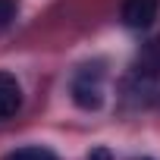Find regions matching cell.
I'll return each mask as SVG.
<instances>
[{
  "label": "cell",
  "mask_w": 160,
  "mask_h": 160,
  "mask_svg": "<svg viewBox=\"0 0 160 160\" xmlns=\"http://www.w3.org/2000/svg\"><path fill=\"white\" fill-rule=\"evenodd\" d=\"M104 78H107V72H104L101 60L78 66V72L72 75V85H69L72 101L82 110H98L104 104Z\"/></svg>",
  "instance_id": "1"
},
{
  "label": "cell",
  "mask_w": 160,
  "mask_h": 160,
  "mask_svg": "<svg viewBox=\"0 0 160 160\" xmlns=\"http://www.w3.org/2000/svg\"><path fill=\"white\" fill-rule=\"evenodd\" d=\"M157 13H160V0H122V10H119L122 25L138 28V32L151 28Z\"/></svg>",
  "instance_id": "2"
},
{
  "label": "cell",
  "mask_w": 160,
  "mask_h": 160,
  "mask_svg": "<svg viewBox=\"0 0 160 160\" xmlns=\"http://www.w3.org/2000/svg\"><path fill=\"white\" fill-rule=\"evenodd\" d=\"M22 107V85L13 72H0V119L16 116Z\"/></svg>",
  "instance_id": "3"
},
{
  "label": "cell",
  "mask_w": 160,
  "mask_h": 160,
  "mask_svg": "<svg viewBox=\"0 0 160 160\" xmlns=\"http://www.w3.org/2000/svg\"><path fill=\"white\" fill-rule=\"evenodd\" d=\"M0 160H60L50 148H41V144H25V148H16L10 154H3Z\"/></svg>",
  "instance_id": "4"
},
{
  "label": "cell",
  "mask_w": 160,
  "mask_h": 160,
  "mask_svg": "<svg viewBox=\"0 0 160 160\" xmlns=\"http://www.w3.org/2000/svg\"><path fill=\"white\" fill-rule=\"evenodd\" d=\"M16 0H0V28H7L13 19H16Z\"/></svg>",
  "instance_id": "5"
},
{
  "label": "cell",
  "mask_w": 160,
  "mask_h": 160,
  "mask_svg": "<svg viewBox=\"0 0 160 160\" xmlns=\"http://www.w3.org/2000/svg\"><path fill=\"white\" fill-rule=\"evenodd\" d=\"M141 160H151V157H141Z\"/></svg>",
  "instance_id": "6"
}]
</instances>
